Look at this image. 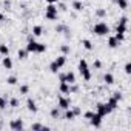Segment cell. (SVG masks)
I'll list each match as a JSON object with an SVG mask.
<instances>
[{"label": "cell", "mask_w": 131, "mask_h": 131, "mask_svg": "<svg viewBox=\"0 0 131 131\" xmlns=\"http://www.w3.org/2000/svg\"><path fill=\"white\" fill-rule=\"evenodd\" d=\"M26 51H28V52L42 54V52L46 51V45H45V43H39V42H36L34 39H29V40H28V45H26Z\"/></svg>", "instance_id": "6da1fadb"}, {"label": "cell", "mask_w": 131, "mask_h": 131, "mask_svg": "<svg viewBox=\"0 0 131 131\" xmlns=\"http://www.w3.org/2000/svg\"><path fill=\"white\" fill-rule=\"evenodd\" d=\"M65 63H67V56H63V54H62V56H59L56 60H52V62L49 63V71H51L52 74H57L59 70L63 67Z\"/></svg>", "instance_id": "7a4b0ae2"}, {"label": "cell", "mask_w": 131, "mask_h": 131, "mask_svg": "<svg viewBox=\"0 0 131 131\" xmlns=\"http://www.w3.org/2000/svg\"><path fill=\"white\" fill-rule=\"evenodd\" d=\"M79 73H80V76L88 82V80H91V77H93V74H91V71H90V67H88V62L85 60V59H82L80 62H79Z\"/></svg>", "instance_id": "3957f363"}, {"label": "cell", "mask_w": 131, "mask_h": 131, "mask_svg": "<svg viewBox=\"0 0 131 131\" xmlns=\"http://www.w3.org/2000/svg\"><path fill=\"white\" fill-rule=\"evenodd\" d=\"M93 32L96 36H108L110 34V26L105 22H99L93 26Z\"/></svg>", "instance_id": "277c9868"}, {"label": "cell", "mask_w": 131, "mask_h": 131, "mask_svg": "<svg viewBox=\"0 0 131 131\" xmlns=\"http://www.w3.org/2000/svg\"><path fill=\"white\" fill-rule=\"evenodd\" d=\"M126 31H128V17L123 16V17H120V20H119V23H117V26H116V32L125 34Z\"/></svg>", "instance_id": "5b68a950"}, {"label": "cell", "mask_w": 131, "mask_h": 131, "mask_svg": "<svg viewBox=\"0 0 131 131\" xmlns=\"http://www.w3.org/2000/svg\"><path fill=\"white\" fill-rule=\"evenodd\" d=\"M9 128H11L13 131H22V129L25 128V123H23L22 119H14V120L9 122Z\"/></svg>", "instance_id": "8992f818"}, {"label": "cell", "mask_w": 131, "mask_h": 131, "mask_svg": "<svg viewBox=\"0 0 131 131\" xmlns=\"http://www.w3.org/2000/svg\"><path fill=\"white\" fill-rule=\"evenodd\" d=\"M96 108H97V114H100L102 117H105V116H108L110 113H111V110H110V106L106 105V103H97L96 105Z\"/></svg>", "instance_id": "52a82bcc"}, {"label": "cell", "mask_w": 131, "mask_h": 131, "mask_svg": "<svg viewBox=\"0 0 131 131\" xmlns=\"http://www.w3.org/2000/svg\"><path fill=\"white\" fill-rule=\"evenodd\" d=\"M59 108L60 110H68V108H71V99L65 97V96H59Z\"/></svg>", "instance_id": "ba28073f"}, {"label": "cell", "mask_w": 131, "mask_h": 131, "mask_svg": "<svg viewBox=\"0 0 131 131\" xmlns=\"http://www.w3.org/2000/svg\"><path fill=\"white\" fill-rule=\"evenodd\" d=\"M56 32H59V34H65L67 37H70L71 36V29L65 25V23H59V25H56Z\"/></svg>", "instance_id": "9c48e42d"}, {"label": "cell", "mask_w": 131, "mask_h": 131, "mask_svg": "<svg viewBox=\"0 0 131 131\" xmlns=\"http://www.w3.org/2000/svg\"><path fill=\"white\" fill-rule=\"evenodd\" d=\"M90 122H91V125H93L94 128H100V126H102V116L97 114V113H94L93 117L90 119Z\"/></svg>", "instance_id": "30bf717a"}, {"label": "cell", "mask_w": 131, "mask_h": 131, "mask_svg": "<svg viewBox=\"0 0 131 131\" xmlns=\"http://www.w3.org/2000/svg\"><path fill=\"white\" fill-rule=\"evenodd\" d=\"M26 108H28V111H31V113H37V111H39L37 103L34 102L32 97H28V99H26Z\"/></svg>", "instance_id": "8fae6325"}, {"label": "cell", "mask_w": 131, "mask_h": 131, "mask_svg": "<svg viewBox=\"0 0 131 131\" xmlns=\"http://www.w3.org/2000/svg\"><path fill=\"white\" fill-rule=\"evenodd\" d=\"M2 65H3V68H6V70H11V68H13V60H11V57H9V56H3Z\"/></svg>", "instance_id": "7c38bea8"}, {"label": "cell", "mask_w": 131, "mask_h": 131, "mask_svg": "<svg viewBox=\"0 0 131 131\" xmlns=\"http://www.w3.org/2000/svg\"><path fill=\"white\" fill-rule=\"evenodd\" d=\"M120 43H122V42H119V40H117V39H116L114 36H111V37L108 39V46H110L111 49H116V48H117V46H119Z\"/></svg>", "instance_id": "4fadbf2b"}, {"label": "cell", "mask_w": 131, "mask_h": 131, "mask_svg": "<svg viewBox=\"0 0 131 131\" xmlns=\"http://www.w3.org/2000/svg\"><path fill=\"white\" fill-rule=\"evenodd\" d=\"M106 105L110 106V110H111V111H114V110H116V108L119 106V100H116V99H114V97L111 96V97H110V99L106 100Z\"/></svg>", "instance_id": "5bb4252c"}, {"label": "cell", "mask_w": 131, "mask_h": 131, "mask_svg": "<svg viewBox=\"0 0 131 131\" xmlns=\"http://www.w3.org/2000/svg\"><path fill=\"white\" fill-rule=\"evenodd\" d=\"M31 129L32 131H48L49 129V126H45V125H42V123H39V122H36V123H32L31 125Z\"/></svg>", "instance_id": "9a60e30c"}, {"label": "cell", "mask_w": 131, "mask_h": 131, "mask_svg": "<svg viewBox=\"0 0 131 131\" xmlns=\"http://www.w3.org/2000/svg\"><path fill=\"white\" fill-rule=\"evenodd\" d=\"M65 80H67L70 85L71 83H76V74L73 71H68V73H65Z\"/></svg>", "instance_id": "2e32d148"}, {"label": "cell", "mask_w": 131, "mask_h": 131, "mask_svg": "<svg viewBox=\"0 0 131 131\" xmlns=\"http://www.w3.org/2000/svg\"><path fill=\"white\" fill-rule=\"evenodd\" d=\"M59 90H60L62 94H70V83L68 82H60Z\"/></svg>", "instance_id": "e0dca14e"}, {"label": "cell", "mask_w": 131, "mask_h": 131, "mask_svg": "<svg viewBox=\"0 0 131 131\" xmlns=\"http://www.w3.org/2000/svg\"><path fill=\"white\" fill-rule=\"evenodd\" d=\"M42 34H43V26H42V25L32 26V36H34V37H40Z\"/></svg>", "instance_id": "ac0fdd59"}, {"label": "cell", "mask_w": 131, "mask_h": 131, "mask_svg": "<svg viewBox=\"0 0 131 131\" xmlns=\"http://www.w3.org/2000/svg\"><path fill=\"white\" fill-rule=\"evenodd\" d=\"M28 51H26V48H20L19 51H17V57H19V60H25V59H28Z\"/></svg>", "instance_id": "d6986e66"}, {"label": "cell", "mask_w": 131, "mask_h": 131, "mask_svg": "<svg viewBox=\"0 0 131 131\" xmlns=\"http://www.w3.org/2000/svg\"><path fill=\"white\" fill-rule=\"evenodd\" d=\"M103 82H105L106 85H113V83H114V76H113L111 73H105V76H103Z\"/></svg>", "instance_id": "ffe728a7"}, {"label": "cell", "mask_w": 131, "mask_h": 131, "mask_svg": "<svg viewBox=\"0 0 131 131\" xmlns=\"http://www.w3.org/2000/svg\"><path fill=\"white\" fill-rule=\"evenodd\" d=\"M71 6H73L74 11H82V9H83V3L79 2V0H74V2L71 3Z\"/></svg>", "instance_id": "44dd1931"}, {"label": "cell", "mask_w": 131, "mask_h": 131, "mask_svg": "<svg viewBox=\"0 0 131 131\" xmlns=\"http://www.w3.org/2000/svg\"><path fill=\"white\" fill-rule=\"evenodd\" d=\"M76 116H74V113H73V110L71 108H68V110H65V116H63V119H67V120H73Z\"/></svg>", "instance_id": "7402d4cb"}, {"label": "cell", "mask_w": 131, "mask_h": 131, "mask_svg": "<svg viewBox=\"0 0 131 131\" xmlns=\"http://www.w3.org/2000/svg\"><path fill=\"white\" fill-rule=\"evenodd\" d=\"M0 54L2 56H9V48L5 43H0Z\"/></svg>", "instance_id": "603a6c76"}, {"label": "cell", "mask_w": 131, "mask_h": 131, "mask_svg": "<svg viewBox=\"0 0 131 131\" xmlns=\"http://www.w3.org/2000/svg\"><path fill=\"white\" fill-rule=\"evenodd\" d=\"M116 3L120 9H128V0H116Z\"/></svg>", "instance_id": "cb8c5ba5"}, {"label": "cell", "mask_w": 131, "mask_h": 131, "mask_svg": "<svg viewBox=\"0 0 131 131\" xmlns=\"http://www.w3.org/2000/svg\"><path fill=\"white\" fill-rule=\"evenodd\" d=\"M46 13H59V9H57V3H48V6H46Z\"/></svg>", "instance_id": "d4e9b609"}, {"label": "cell", "mask_w": 131, "mask_h": 131, "mask_svg": "<svg viewBox=\"0 0 131 131\" xmlns=\"http://www.w3.org/2000/svg\"><path fill=\"white\" fill-rule=\"evenodd\" d=\"M96 17H99V19L106 17V9H103V8H97V9H96Z\"/></svg>", "instance_id": "484cf974"}, {"label": "cell", "mask_w": 131, "mask_h": 131, "mask_svg": "<svg viewBox=\"0 0 131 131\" xmlns=\"http://www.w3.org/2000/svg\"><path fill=\"white\" fill-rule=\"evenodd\" d=\"M45 19L54 22V20H57V13H45Z\"/></svg>", "instance_id": "4316f807"}, {"label": "cell", "mask_w": 131, "mask_h": 131, "mask_svg": "<svg viewBox=\"0 0 131 131\" xmlns=\"http://www.w3.org/2000/svg\"><path fill=\"white\" fill-rule=\"evenodd\" d=\"M82 45H83V48H85L86 51H91V49H93V43H91L88 39H83V40H82Z\"/></svg>", "instance_id": "83f0119b"}, {"label": "cell", "mask_w": 131, "mask_h": 131, "mask_svg": "<svg viewBox=\"0 0 131 131\" xmlns=\"http://www.w3.org/2000/svg\"><path fill=\"white\" fill-rule=\"evenodd\" d=\"M49 116H51L52 119H59V117H60V110H59V108H52V110L49 111Z\"/></svg>", "instance_id": "f1b7e54d"}, {"label": "cell", "mask_w": 131, "mask_h": 131, "mask_svg": "<svg viewBox=\"0 0 131 131\" xmlns=\"http://www.w3.org/2000/svg\"><path fill=\"white\" fill-rule=\"evenodd\" d=\"M20 105V100L17 99V97H13V99H9V106L11 108H17Z\"/></svg>", "instance_id": "f546056e"}, {"label": "cell", "mask_w": 131, "mask_h": 131, "mask_svg": "<svg viewBox=\"0 0 131 131\" xmlns=\"http://www.w3.org/2000/svg\"><path fill=\"white\" fill-rule=\"evenodd\" d=\"M60 51H62L63 56H67V54L71 52V48H70V45H62V46H60Z\"/></svg>", "instance_id": "4dcf8cb0"}, {"label": "cell", "mask_w": 131, "mask_h": 131, "mask_svg": "<svg viewBox=\"0 0 131 131\" xmlns=\"http://www.w3.org/2000/svg\"><path fill=\"white\" fill-rule=\"evenodd\" d=\"M6 106H8V100L3 96H0V110H5Z\"/></svg>", "instance_id": "1f68e13d"}, {"label": "cell", "mask_w": 131, "mask_h": 131, "mask_svg": "<svg viewBox=\"0 0 131 131\" xmlns=\"http://www.w3.org/2000/svg\"><path fill=\"white\" fill-rule=\"evenodd\" d=\"M6 83H8V85H16V83H17V77H16V76H9V77L6 79Z\"/></svg>", "instance_id": "d6a6232c"}, {"label": "cell", "mask_w": 131, "mask_h": 131, "mask_svg": "<svg viewBox=\"0 0 131 131\" xmlns=\"http://www.w3.org/2000/svg\"><path fill=\"white\" fill-rule=\"evenodd\" d=\"M19 91H20V94H28L29 93V86L28 85H20V90Z\"/></svg>", "instance_id": "836d02e7"}, {"label": "cell", "mask_w": 131, "mask_h": 131, "mask_svg": "<svg viewBox=\"0 0 131 131\" xmlns=\"http://www.w3.org/2000/svg\"><path fill=\"white\" fill-rule=\"evenodd\" d=\"M123 71H125V74H131V63H129V62H126V63H125Z\"/></svg>", "instance_id": "e575fe53"}, {"label": "cell", "mask_w": 131, "mask_h": 131, "mask_svg": "<svg viewBox=\"0 0 131 131\" xmlns=\"http://www.w3.org/2000/svg\"><path fill=\"white\" fill-rule=\"evenodd\" d=\"M113 97L116 99V100H122V93H119V91H116V93H113Z\"/></svg>", "instance_id": "d590c367"}, {"label": "cell", "mask_w": 131, "mask_h": 131, "mask_svg": "<svg viewBox=\"0 0 131 131\" xmlns=\"http://www.w3.org/2000/svg\"><path fill=\"white\" fill-rule=\"evenodd\" d=\"M73 113H74V116H80V114H82V110H80L79 106H74V108H73Z\"/></svg>", "instance_id": "8d00e7d4"}, {"label": "cell", "mask_w": 131, "mask_h": 131, "mask_svg": "<svg viewBox=\"0 0 131 131\" xmlns=\"http://www.w3.org/2000/svg\"><path fill=\"white\" fill-rule=\"evenodd\" d=\"M94 68L96 70H100L102 68V62L100 60H94Z\"/></svg>", "instance_id": "74e56055"}, {"label": "cell", "mask_w": 131, "mask_h": 131, "mask_svg": "<svg viewBox=\"0 0 131 131\" xmlns=\"http://www.w3.org/2000/svg\"><path fill=\"white\" fill-rule=\"evenodd\" d=\"M57 9H60V11H68V6L65 5V3H60V5L57 6Z\"/></svg>", "instance_id": "f35d334b"}, {"label": "cell", "mask_w": 131, "mask_h": 131, "mask_svg": "<svg viewBox=\"0 0 131 131\" xmlns=\"http://www.w3.org/2000/svg\"><path fill=\"white\" fill-rule=\"evenodd\" d=\"M93 114H94L93 111H86V113L83 114V117H85V119H91V117H93Z\"/></svg>", "instance_id": "ab89813d"}, {"label": "cell", "mask_w": 131, "mask_h": 131, "mask_svg": "<svg viewBox=\"0 0 131 131\" xmlns=\"http://www.w3.org/2000/svg\"><path fill=\"white\" fill-rule=\"evenodd\" d=\"M59 74V80L60 82H67V80H65V73H57Z\"/></svg>", "instance_id": "60d3db41"}, {"label": "cell", "mask_w": 131, "mask_h": 131, "mask_svg": "<svg viewBox=\"0 0 131 131\" xmlns=\"http://www.w3.org/2000/svg\"><path fill=\"white\" fill-rule=\"evenodd\" d=\"M3 6H5L6 9H9V8H11V2H9V0H5V2H3Z\"/></svg>", "instance_id": "b9f144b4"}, {"label": "cell", "mask_w": 131, "mask_h": 131, "mask_svg": "<svg viewBox=\"0 0 131 131\" xmlns=\"http://www.w3.org/2000/svg\"><path fill=\"white\" fill-rule=\"evenodd\" d=\"M45 2H46V3H57L59 0H45Z\"/></svg>", "instance_id": "7bdbcfd3"}, {"label": "cell", "mask_w": 131, "mask_h": 131, "mask_svg": "<svg viewBox=\"0 0 131 131\" xmlns=\"http://www.w3.org/2000/svg\"><path fill=\"white\" fill-rule=\"evenodd\" d=\"M3 20H5V16H3L2 13H0V22H3Z\"/></svg>", "instance_id": "ee69618b"}, {"label": "cell", "mask_w": 131, "mask_h": 131, "mask_svg": "<svg viewBox=\"0 0 131 131\" xmlns=\"http://www.w3.org/2000/svg\"><path fill=\"white\" fill-rule=\"evenodd\" d=\"M3 128V123H2V119H0V129H2Z\"/></svg>", "instance_id": "f6af8a7d"}]
</instances>
